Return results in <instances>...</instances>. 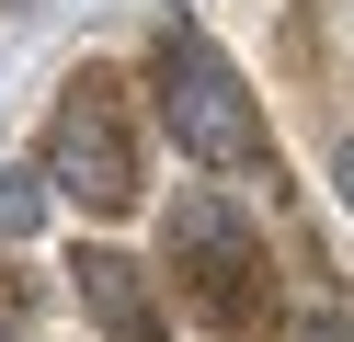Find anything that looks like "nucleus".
Masks as SVG:
<instances>
[{"instance_id":"obj_1","label":"nucleus","mask_w":354,"mask_h":342,"mask_svg":"<svg viewBox=\"0 0 354 342\" xmlns=\"http://www.w3.org/2000/svg\"><path fill=\"white\" fill-rule=\"evenodd\" d=\"M149 103H160L171 149H183L194 171H229V182L263 171V182H274V126H263L252 80L217 57L206 23H160V46H149Z\"/></svg>"},{"instance_id":"obj_2","label":"nucleus","mask_w":354,"mask_h":342,"mask_svg":"<svg viewBox=\"0 0 354 342\" xmlns=\"http://www.w3.org/2000/svg\"><path fill=\"white\" fill-rule=\"evenodd\" d=\"M46 194H69L80 217H138L149 194V149H138V103H126L115 68H69L46 114V160H35Z\"/></svg>"},{"instance_id":"obj_3","label":"nucleus","mask_w":354,"mask_h":342,"mask_svg":"<svg viewBox=\"0 0 354 342\" xmlns=\"http://www.w3.org/2000/svg\"><path fill=\"white\" fill-rule=\"evenodd\" d=\"M160 274H171V308L206 319V331L274 319V251H263V228L240 217L229 194H171V217H160Z\"/></svg>"},{"instance_id":"obj_4","label":"nucleus","mask_w":354,"mask_h":342,"mask_svg":"<svg viewBox=\"0 0 354 342\" xmlns=\"http://www.w3.org/2000/svg\"><path fill=\"white\" fill-rule=\"evenodd\" d=\"M69 296H80V319H92L103 342H160V331H171L160 274H149L138 251H115V240H80V251H69Z\"/></svg>"},{"instance_id":"obj_5","label":"nucleus","mask_w":354,"mask_h":342,"mask_svg":"<svg viewBox=\"0 0 354 342\" xmlns=\"http://www.w3.org/2000/svg\"><path fill=\"white\" fill-rule=\"evenodd\" d=\"M35 228H46V182H35V171H0V251L35 240Z\"/></svg>"},{"instance_id":"obj_6","label":"nucleus","mask_w":354,"mask_h":342,"mask_svg":"<svg viewBox=\"0 0 354 342\" xmlns=\"http://www.w3.org/2000/svg\"><path fill=\"white\" fill-rule=\"evenodd\" d=\"M297 342H354V319H343V308H320V319H297Z\"/></svg>"},{"instance_id":"obj_7","label":"nucleus","mask_w":354,"mask_h":342,"mask_svg":"<svg viewBox=\"0 0 354 342\" xmlns=\"http://www.w3.org/2000/svg\"><path fill=\"white\" fill-rule=\"evenodd\" d=\"M331 194H343V217H354V137L331 149Z\"/></svg>"},{"instance_id":"obj_8","label":"nucleus","mask_w":354,"mask_h":342,"mask_svg":"<svg viewBox=\"0 0 354 342\" xmlns=\"http://www.w3.org/2000/svg\"><path fill=\"white\" fill-rule=\"evenodd\" d=\"M0 12H46V0H0Z\"/></svg>"}]
</instances>
